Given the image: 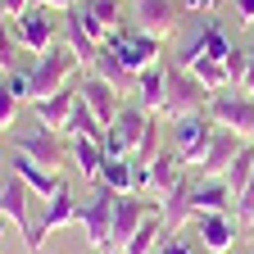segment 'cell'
Instances as JSON below:
<instances>
[{
  "instance_id": "1",
  "label": "cell",
  "mask_w": 254,
  "mask_h": 254,
  "mask_svg": "<svg viewBox=\"0 0 254 254\" xmlns=\"http://www.w3.org/2000/svg\"><path fill=\"white\" fill-rule=\"evenodd\" d=\"M213 132H218V123L209 118V109H204V114H182V118H173V123H168L173 150H177V159H182V164H186L190 173H195V168L204 164Z\"/></svg>"
},
{
  "instance_id": "2",
  "label": "cell",
  "mask_w": 254,
  "mask_h": 254,
  "mask_svg": "<svg viewBox=\"0 0 254 254\" xmlns=\"http://www.w3.org/2000/svg\"><path fill=\"white\" fill-rule=\"evenodd\" d=\"M114 200H118V190H109V186H100V182H95V190L86 195V204H77V227L86 232V241H91V250H95V254H109Z\"/></svg>"
},
{
  "instance_id": "3",
  "label": "cell",
  "mask_w": 254,
  "mask_h": 254,
  "mask_svg": "<svg viewBox=\"0 0 254 254\" xmlns=\"http://www.w3.org/2000/svg\"><path fill=\"white\" fill-rule=\"evenodd\" d=\"M82 68V59L68 50V46H55L50 55H37V64L27 68V82H32V100H46V95H55V91H64L68 86V77Z\"/></svg>"
},
{
  "instance_id": "4",
  "label": "cell",
  "mask_w": 254,
  "mask_h": 254,
  "mask_svg": "<svg viewBox=\"0 0 254 254\" xmlns=\"http://www.w3.org/2000/svg\"><path fill=\"white\" fill-rule=\"evenodd\" d=\"M159 213V200L154 195H136V190H127V195L114 200V232H109V254H118L127 241H132L141 227H145V218Z\"/></svg>"
},
{
  "instance_id": "5",
  "label": "cell",
  "mask_w": 254,
  "mask_h": 254,
  "mask_svg": "<svg viewBox=\"0 0 254 254\" xmlns=\"http://www.w3.org/2000/svg\"><path fill=\"white\" fill-rule=\"evenodd\" d=\"M27 200H32V190H27V182L23 177H9L5 186H0V213H5L14 227L23 232V245H27V254H46L41 250V227L32 222V213H27Z\"/></svg>"
},
{
  "instance_id": "6",
  "label": "cell",
  "mask_w": 254,
  "mask_h": 254,
  "mask_svg": "<svg viewBox=\"0 0 254 254\" xmlns=\"http://www.w3.org/2000/svg\"><path fill=\"white\" fill-rule=\"evenodd\" d=\"M14 154H27L32 164H41L50 173H59L68 164V145H64V132H50V127H32V132H14Z\"/></svg>"
},
{
  "instance_id": "7",
  "label": "cell",
  "mask_w": 254,
  "mask_h": 254,
  "mask_svg": "<svg viewBox=\"0 0 254 254\" xmlns=\"http://www.w3.org/2000/svg\"><path fill=\"white\" fill-rule=\"evenodd\" d=\"M145 123H150V114H145L136 100H127V105L118 109V118L105 127V154L132 159V154H136V145H141V132H145Z\"/></svg>"
},
{
  "instance_id": "8",
  "label": "cell",
  "mask_w": 254,
  "mask_h": 254,
  "mask_svg": "<svg viewBox=\"0 0 254 254\" xmlns=\"http://www.w3.org/2000/svg\"><path fill=\"white\" fill-rule=\"evenodd\" d=\"M209 118L218 127H232L241 141L254 145V95H245V91H218L209 100Z\"/></svg>"
},
{
  "instance_id": "9",
  "label": "cell",
  "mask_w": 254,
  "mask_h": 254,
  "mask_svg": "<svg viewBox=\"0 0 254 254\" xmlns=\"http://www.w3.org/2000/svg\"><path fill=\"white\" fill-rule=\"evenodd\" d=\"M213 95L195 82V73L168 64V100H164V118H182V114H204Z\"/></svg>"
},
{
  "instance_id": "10",
  "label": "cell",
  "mask_w": 254,
  "mask_h": 254,
  "mask_svg": "<svg viewBox=\"0 0 254 254\" xmlns=\"http://www.w3.org/2000/svg\"><path fill=\"white\" fill-rule=\"evenodd\" d=\"M114 50H118V59H123V68L127 73H145L150 64H159V55H164V41L159 37H150V32H141V27H132V32H123L118 27V37L109 41Z\"/></svg>"
},
{
  "instance_id": "11",
  "label": "cell",
  "mask_w": 254,
  "mask_h": 254,
  "mask_svg": "<svg viewBox=\"0 0 254 254\" xmlns=\"http://www.w3.org/2000/svg\"><path fill=\"white\" fill-rule=\"evenodd\" d=\"M50 14L55 9H46V5H27L14 18V37H18L23 50H32V55H50L55 50V18Z\"/></svg>"
},
{
  "instance_id": "12",
  "label": "cell",
  "mask_w": 254,
  "mask_h": 254,
  "mask_svg": "<svg viewBox=\"0 0 254 254\" xmlns=\"http://www.w3.org/2000/svg\"><path fill=\"white\" fill-rule=\"evenodd\" d=\"M132 18H136L141 32L168 41L173 32L182 27V5H177V0H132Z\"/></svg>"
},
{
  "instance_id": "13",
  "label": "cell",
  "mask_w": 254,
  "mask_h": 254,
  "mask_svg": "<svg viewBox=\"0 0 254 254\" xmlns=\"http://www.w3.org/2000/svg\"><path fill=\"white\" fill-rule=\"evenodd\" d=\"M236 232H241V218L236 213H200L195 218V236L209 254H227L236 245Z\"/></svg>"
},
{
  "instance_id": "14",
  "label": "cell",
  "mask_w": 254,
  "mask_h": 254,
  "mask_svg": "<svg viewBox=\"0 0 254 254\" xmlns=\"http://www.w3.org/2000/svg\"><path fill=\"white\" fill-rule=\"evenodd\" d=\"M77 95L91 105V114L100 118L105 127H109V123L118 118V109H123V100H118V86H109L100 73H91V68L82 73V82H77Z\"/></svg>"
},
{
  "instance_id": "15",
  "label": "cell",
  "mask_w": 254,
  "mask_h": 254,
  "mask_svg": "<svg viewBox=\"0 0 254 254\" xmlns=\"http://www.w3.org/2000/svg\"><path fill=\"white\" fill-rule=\"evenodd\" d=\"M190 213H236V195L222 177H195L190 186Z\"/></svg>"
},
{
  "instance_id": "16",
  "label": "cell",
  "mask_w": 254,
  "mask_h": 254,
  "mask_svg": "<svg viewBox=\"0 0 254 254\" xmlns=\"http://www.w3.org/2000/svg\"><path fill=\"white\" fill-rule=\"evenodd\" d=\"M245 145H250V141H241V136L232 132V127H218V132H213V141H209L204 164L195 168V177H222V173L232 168V159H236Z\"/></svg>"
},
{
  "instance_id": "17",
  "label": "cell",
  "mask_w": 254,
  "mask_h": 254,
  "mask_svg": "<svg viewBox=\"0 0 254 254\" xmlns=\"http://www.w3.org/2000/svg\"><path fill=\"white\" fill-rule=\"evenodd\" d=\"M73 222H77V200H73V186L64 182L55 195L46 200V209H41V222H37V227H41V236H50V232L73 227Z\"/></svg>"
},
{
  "instance_id": "18",
  "label": "cell",
  "mask_w": 254,
  "mask_h": 254,
  "mask_svg": "<svg viewBox=\"0 0 254 254\" xmlns=\"http://www.w3.org/2000/svg\"><path fill=\"white\" fill-rule=\"evenodd\" d=\"M73 105H77V86H64V91L46 95V100H32V118H37L41 127H50V132H64Z\"/></svg>"
},
{
  "instance_id": "19",
  "label": "cell",
  "mask_w": 254,
  "mask_h": 254,
  "mask_svg": "<svg viewBox=\"0 0 254 254\" xmlns=\"http://www.w3.org/2000/svg\"><path fill=\"white\" fill-rule=\"evenodd\" d=\"M164 100H168V68L150 64L145 73H136V105L145 114H164Z\"/></svg>"
},
{
  "instance_id": "20",
  "label": "cell",
  "mask_w": 254,
  "mask_h": 254,
  "mask_svg": "<svg viewBox=\"0 0 254 254\" xmlns=\"http://www.w3.org/2000/svg\"><path fill=\"white\" fill-rule=\"evenodd\" d=\"M190 168L182 164V159H177V150H164V154H159L154 159V164H150V182H145V195H154V200H164L168 195V190L186 177Z\"/></svg>"
},
{
  "instance_id": "21",
  "label": "cell",
  "mask_w": 254,
  "mask_h": 254,
  "mask_svg": "<svg viewBox=\"0 0 254 254\" xmlns=\"http://www.w3.org/2000/svg\"><path fill=\"white\" fill-rule=\"evenodd\" d=\"M105 141H91V136H73L68 141V164L86 177V182H100V168H105Z\"/></svg>"
},
{
  "instance_id": "22",
  "label": "cell",
  "mask_w": 254,
  "mask_h": 254,
  "mask_svg": "<svg viewBox=\"0 0 254 254\" xmlns=\"http://www.w3.org/2000/svg\"><path fill=\"white\" fill-rule=\"evenodd\" d=\"M64 32H68V50L82 59V68H91V64L100 59V50H105V46H100V41H95L91 32H86V23H82L77 5H73V9H64Z\"/></svg>"
},
{
  "instance_id": "23",
  "label": "cell",
  "mask_w": 254,
  "mask_h": 254,
  "mask_svg": "<svg viewBox=\"0 0 254 254\" xmlns=\"http://www.w3.org/2000/svg\"><path fill=\"white\" fill-rule=\"evenodd\" d=\"M14 177H23L27 182V190H32V195H41V200H50L55 195V190L64 186V177L59 173H50V168H41V164H32V159L27 154H14Z\"/></svg>"
},
{
  "instance_id": "24",
  "label": "cell",
  "mask_w": 254,
  "mask_h": 254,
  "mask_svg": "<svg viewBox=\"0 0 254 254\" xmlns=\"http://www.w3.org/2000/svg\"><path fill=\"white\" fill-rule=\"evenodd\" d=\"M64 136H91V141H105V123L91 114V105L77 95V105H73V114H68V123H64Z\"/></svg>"
},
{
  "instance_id": "25",
  "label": "cell",
  "mask_w": 254,
  "mask_h": 254,
  "mask_svg": "<svg viewBox=\"0 0 254 254\" xmlns=\"http://www.w3.org/2000/svg\"><path fill=\"white\" fill-rule=\"evenodd\" d=\"M164 132H168V123H164V114H150V123H145V132H141V145H136V164H154L159 154H164Z\"/></svg>"
},
{
  "instance_id": "26",
  "label": "cell",
  "mask_w": 254,
  "mask_h": 254,
  "mask_svg": "<svg viewBox=\"0 0 254 254\" xmlns=\"http://www.w3.org/2000/svg\"><path fill=\"white\" fill-rule=\"evenodd\" d=\"M186 73H195V82H200L209 95H218V91H232V77H227V64H222V59H195Z\"/></svg>"
},
{
  "instance_id": "27",
  "label": "cell",
  "mask_w": 254,
  "mask_h": 254,
  "mask_svg": "<svg viewBox=\"0 0 254 254\" xmlns=\"http://www.w3.org/2000/svg\"><path fill=\"white\" fill-rule=\"evenodd\" d=\"M132 177H136V164H132V159H118V154H109L105 168H100V186L118 190V195H127V190H132Z\"/></svg>"
},
{
  "instance_id": "28",
  "label": "cell",
  "mask_w": 254,
  "mask_h": 254,
  "mask_svg": "<svg viewBox=\"0 0 254 254\" xmlns=\"http://www.w3.org/2000/svg\"><path fill=\"white\" fill-rule=\"evenodd\" d=\"M91 73H100V77H105L109 86H118V91H123V86H136V77L123 68V59H118V50H114V46H105V50H100V59L91 64Z\"/></svg>"
},
{
  "instance_id": "29",
  "label": "cell",
  "mask_w": 254,
  "mask_h": 254,
  "mask_svg": "<svg viewBox=\"0 0 254 254\" xmlns=\"http://www.w3.org/2000/svg\"><path fill=\"white\" fill-rule=\"evenodd\" d=\"M159 236H164V213H154V218H145V227L127 241L118 254H154L159 250Z\"/></svg>"
},
{
  "instance_id": "30",
  "label": "cell",
  "mask_w": 254,
  "mask_h": 254,
  "mask_svg": "<svg viewBox=\"0 0 254 254\" xmlns=\"http://www.w3.org/2000/svg\"><path fill=\"white\" fill-rule=\"evenodd\" d=\"M222 182L232 186V195H241V190H245V186L254 182V145H245V150H241V154L232 159V168L222 173Z\"/></svg>"
},
{
  "instance_id": "31",
  "label": "cell",
  "mask_w": 254,
  "mask_h": 254,
  "mask_svg": "<svg viewBox=\"0 0 254 254\" xmlns=\"http://www.w3.org/2000/svg\"><path fill=\"white\" fill-rule=\"evenodd\" d=\"M77 9H82V14H91L95 23H105L109 32H118V27H123V0H77Z\"/></svg>"
},
{
  "instance_id": "32",
  "label": "cell",
  "mask_w": 254,
  "mask_h": 254,
  "mask_svg": "<svg viewBox=\"0 0 254 254\" xmlns=\"http://www.w3.org/2000/svg\"><path fill=\"white\" fill-rule=\"evenodd\" d=\"M232 50H236V41L222 32V23L218 18H204V59H222V64H227Z\"/></svg>"
},
{
  "instance_id": "33",
  "label": "cell",
  "mask_w": 254,
  "mask_h": 254,
  "mask_svg": "<svg viewBox=\"0 0 254 254\" xmlns=\"http://www.w3.org/2000/svg\"><path fill=\"white\" fill-rule=\"evenodd\" d=\"M5 91L14 95L18 105H23V100L32 105V82H27V68H14V73H5Z\"/></svg>"
},
{
  "instance_id": "34",
  "label": "cell",
  "mask_w": 254,
  "mask_h": 254,
  "mask_svg": "<svg viewBox=\"0 0 254 254\" xmlns=\"http://www.w3.org/2000/svg\"><path fill=\"white\" fill-rule=\"evenodd\" d=\"M14 118H18V100L5 91V82H0V132H9V127H14Z\"/></svg>"
},
{
  "instance_id": "35",
  "label": "cell",
  "mask_w": 254,
  "mask_h": 254,
  "mask_svg": "<svg viewBox=\"0 0 254 254\" xmlns=\"http://www.w3.org/2000/svg\"><path fill=\"white\" fill-rule=\"evenodd\" d=\"M245 68H250V50H232L227 55V77H232V86H241V77H245Z\"/></svg>"
},
{
  "instance_id": "36",
  "label": "cell",
  "mask_w": 254,
  "mask_h": 254,
  "mask_svg": "<svg viewBox=\"0 0 254 254\" xmlns=\"http://www.w3.org/2000/svg\"><path fill=\"white\" fill-rule=\"evenodd\" d=\"M159 254H195V250L186 245V236H168L164 232V236H159Z\"/></svg>"
},
{
  "instance_id": "37",
  "label": "cell",
  "mask_w": 254,
  "mask_h": 254,
  "mask_svg": "<svg viewBox=\"0 0 254 254\" xmlns=\"http://www.w3.org/2000/svg\"><path fill=\"white\" fill-rule=\"evenodd\" d=\"M227 5H232V14H236V18L245 23V27L254 23V0H227Z\"/></svg>"
},
{
  "instance_id": "38",
  "label": "cell",
  "mask_w": 254,
  "mask_h": 254,
  "mask_svg": "<svg viewBox=\"0 0 254 254\" xmlns=\"http://www.w3.org/2000/svg\"><path fill=\"white\" fill-rule=\"evenodd\" d=\"M182 5V14H209V9H218V0H177Z\"/></svg>"
},
{
  "instance_id": "39",
  "label": "cell",
  "mask_w": 254,
  "mask_h": 254,
  "mask_svg": "<svg viewBox=\"0 0 254 254\" xmlns=\"http://www.w3.org/2000/svg\"><path fill=\"white\" fill-rule=\"evenodd\" d=\"M27 5H32V0H0V14H5V18H18Z\"/></svg>"
},
{
  "instance_id": "40",
  "label": "cell",
  "mask_w": 254,
  "mask_h": 254,
  "mask_svg": "<svg viewBox=\"0 0 254 254\" xmlns=\"http://www.w3.org/2000/svg\"><path fill=\"white\" fill-rule=\"evenodd\" d=\"M232 91H245V95H254V55H250V68H245L241 86H232Z\"/></svg>"
},
{
  "instance_id": "41",
  "label": "cell",
  "mask_w": 254,
  "mask_h": 254,
  "mask_svg": "<svg viewBox=\"0 0 254 254\" xmlns=\"http://www.w3.org/2000/svg\"><path fill=\"white\" fill-rule=\"evenodd\" d=\"M32 5H46V9H55V14H64V9H73L77 0H32Z\"/></svg>"
},
{
  "instance_id": "42",
  "label": "cell",
  "mask_w": 254,
  "mask_h": 254,
  "mask_svg": "<svg viewBox=\"0 0 254 254\" xmlns=\"http://www.w3.org/2000/svg\"><path fill=\"white\" fill-rule=\"evenodd\" d=\"M245 32H250V55H254V23H250V27H245Z\"/></svg>"
},
{
  "instance_id": "43",
  "label": "cell",
  "mask_w": 254,
  "mask_h": 254,
  "mask_svg": "<svg viewBox=\"0 0 254 254\" xmlns=\"http://www.w3.org/2000/svg\"><path fill=\"white\" fill-rule=\"evenodd\" d=\"M5 222H9V218H5V213H0V241H5Z\"/></svg>"
},
{
  "instance_id": "44",
  "label": "cell",
  "mask_w": 254,
  "mask_h": 254,
  "mask_svg": "<svg viewBox=\"0 0 254 254\" xmlns=\"http://www.w3.org/2000/svg\"><path fill=\"white\" fill-rule=\"evenodd\" d=\"M0 164H5V150H0Z\"/></svg>"
},
{
  "instance_id": "45",
  "label": "cell",
  "mask_w": 254,
  "mask_h": 254,
  "mask_svg": "<svg viewBox=\"0 0 254 254\" xmlns=\"http://www.w3.org/2000/svg\"><path fill=\"white\" fill-rule=\"evenodd\" d=\"M250 232H254V218H250Z\"/></svg>"
},
{
  "instance_id": "46",
  "label": "cell",
  "mask_w": 254,
  "mask_h": 254,
  "mask_svg": "<svg viewBox=\"0 0 254 254\" xmlns=\"http://www.w3.org/2000/svg\"><path fill=\"white\" fill-rule=\"evenodd\" d=\"M250 245H254V232H250Z\"/></svg>"
},
{
  "instance_id": "47",
  "label": "cell",
  "mask_w": 254,
  "mask_h": 254,
  "mask_svg": "<svg viewBox=\"0 0 254 254\" xmlns=\"http://www.w3.org/2000/svg\"><path fill=\"white\" fill-rule=\"evenodd\" d=\"M0 186H5V182H0Z\"/></svg>"
},
{
  "instance_id": "48",
  "label": "cell",
  "mask_w": 254,
  "mask_h": 254,
  "mask_svg": "<svg viewBox=\"0 0 254 254\" xmlns=\"http://www.w3.org/2000/svg\"><path fill=\"white\" fill-rule=\"evenodd\" d=\"M204 254H209V250H204Z\"/></svg>"
}]
</instances>
